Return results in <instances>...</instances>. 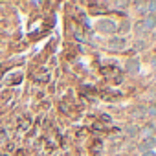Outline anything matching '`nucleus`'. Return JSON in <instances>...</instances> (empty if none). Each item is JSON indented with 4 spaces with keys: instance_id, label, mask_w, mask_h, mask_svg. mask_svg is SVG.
I'll list each match as a JSON object with an SVG mask.
<instances>
[{
    "instance_id": "nucleus-1",
    "label": "nucleus",
    "mask_w": 156,
    "mask_h": 156,
    "mask_svg": "<svg viewBox=\"0 0 156 156\" xmlns=\"http://www.w3.org/2000/svg\"><path fill=\"white\" fill-rule=\"evenodd\" d=\"M96 28H98L101 33H116V31H118V24L112 22V20H99Z\"/></svg>"
},
{
    "instance_id": "nucleus-2",
    "label": "nucleus",
    "mask_w": 156,
    "mask_h": 156,
    "mask_svg": "<svg viewBox=\"0 0 156 156\" xmlns=\"http://www.w3.org/2000/svg\"><path fill=\"white\" fill-rule=\"evenodd\" d=\"M125 44H127V39L125 37H112L110 41H108V44H107V48L110 50V51H119V50H123L125 48Z\"/></svg>"
},
{
    "instance_id": "nucleus-3",
    "label": "nucleus",
    "mask_w": 156,
    "mask_h": 156,
    "mask_svg": "<svg viewBox=\"0 0 156 156\" xmlns=\"http://www.w3.org/2000/svg\"><path fill=\"white\" fill-rule=\"evenodd\" d=\"M125 134H127L129 138H138L140 127H138V125H127V127H125Z\"/></svg>"
},
{
    "instance_id": "nucleus-4",
    "label": "nucleus",
    "mask_w": 156,
    "mask_h": 156,
    "mask_svg": "<svg viewBox=\"0 0 156 156\" xmlns=\"http://www.w3.org/2000/svg\"><path fill=\"white\" fill-rule=\"evenodd\" d=\"M138 59H134V61H129L127 62V73H132V75H136L138 73Z\"/></svg>"
},
{
    "instance_id": "nucleus-5",
    "label": "nucleus",
    "mask_w": 156,
    "mask_h": 156,
    "mask_svg": "<svg viewBox=\"0 0 156 156\" xmlns=\"http://www.w3.org/2000/svg\"><path fill=\"white\" fill-rule=\"evenodd\" d=\"M145 114H147V118H149V119H156V105L152 103V105L145 107Z\"/></svg>"
},
{
    "instance_id": "nucleus-6",
    "label": "nucleus",
    "mask_w": 156,
    "mask_h": 156,
    "mask_svg": "<svg viewBox=\"0 0 156 156\" xmlns=\"http://www.w3.org/2000/svg\"><path fill=\"white\" fill-rule=\"evenodd\" d=\"M140 156H156V151H151V152H143V154H140Z\"/></svg>"
}]
</instances>
